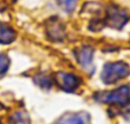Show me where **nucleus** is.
Instances as JSON below:
<instances>
[]
</instances>
